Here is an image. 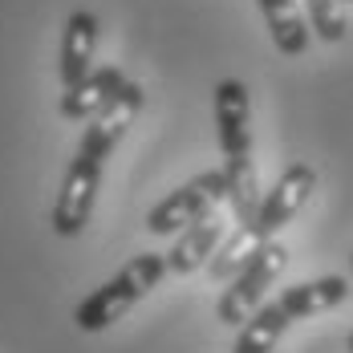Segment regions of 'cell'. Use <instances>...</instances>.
Here are the masks:
<instances>
[{"label":"cell","instance_id":"6da1fadb","mask_svg":"<svg viewBox=\"0 0 353 353\" xmlns=\"http://www.w3.org/2000/svg\"><path fill=\"white\" fill-rule=\"evenodd\" d=\"M139 110H142V85L139 81H126L114 94V102L98 118L85 122L81 142H77L70 167H65V179H61V191L53 199V212H49V228L61 240H73V236L85 232V223L94 215V203H98L102 167H106V159L114 154V146L126 139V130L134 126Z\"/></svg>","mask_w":353,"mask_h":353},{"label":"cell","instance_id":"7a4b0ae2","mask_svg":"<svg viewBox=\"0 0 353 353\" xmlns=\"http://www.w3.org/2000/svg\"><path fill=\"white\" fill-rule=\"evenodd\" d=\"M167 276V256L159 252H142L130 264H122L106 284H98L77 309H73V325L81 333H102L114 321H122L150 288H159V281Z\"/></svg>","mask_w":353,"mask_h":353},{"label":"cell","instance_id":"3957f363","mask_svg":"<svg viewBox=\"0 0 353 353\" xmlns=\"http://www.w3.org/2000/svg\"><path fill=\"white\" fill-rule=\"evenodd\" d=\"M284 264H288V248L268 240V244L244 264V272L223 288V296H219V305H215V317L223 321V325H232V329H240L260 305H268L264 296H268V288L276 284V276L284 272Z\"/></svg>","mask_w":353,"mask_h":353},{"label":"cell","instance_id":"277c9868","mask_svg":"<svg viewBox=\"0 0 353 353\" xmlns=\"http://www.w3.org/2000/svg\"><path fill=\"white\" fill-rule=\"evenodd\" d=\"M228 203V175L223 167L219 171H203L191 183H183L179 191H171L163 203H154L146 215V228L154 236H179L183 228H191L195 219H203L208 212Z\"/></svg>","mask_w":353,"mask_h":353},{"label":"cell","instance_id":"5b68a950","mask_svg":"<svg viewBox=\"0 0 353 353\" xmlns=\"http://www.w3.org/2000/svg\"><path fill=\"white\" fill-rule=\"evenodd\" d=\"M215 134L223 150V171H244L252 163V94L240 77H223L215 85Z\"/></svg>","mask_w":353,"mask_h":353},{"label":"cell","instance_id":"8992f818","mask_svg":"<svg viewBox=\"0 0 353 353\" xmlns=\"http://www.w3.org/2000/svg\"><path fill=\"white\" fill-rule=\"evenodd\" d=\"M313 191H317V171L309 167V163H292V167H284V175L264 191V199H260V212H256V232L264 236V240H272L276 232H281L284 223H292L301 208L313 199Z\"/></svg>","mask_w":353,"mask_h":353},{"label":"cell","instance_id":"52a82bcc","mask_svg":"<svg viewBox=\"0 0 353 353\" xmlns=\"http://www.w3.org/2000/svg\"><path fill=\"white\" fill-rule=\"evenodd\" d=\"M228 240V228H223V212L215 208L203 219H195L191 228H183L175 236V244L167 252V272L175 276H191L199 272L203 264H212V256L219 252V244Z\"/></svg>","mask_w":353,"mask_h":353},{"label":"cell","instance_id":"ba28073f","mask_svg":"<svg viewBox=\"0 0 353 353\" xmlns=\"http://www.w3.org/2000/svg\"><path fill=\"white\" fill-rule=\"evenodd\" d=\"M122 85H126V73L118 70V65L90 70L77 85H70V90L61 94V118H70V122H90V118H98V114L114 102V94H118Z\"/></svg>","mask_w":353,"mask_h":353},{"label":"cell","instance_id":"9c48e42d","mask_svg":"<svg viewBox=\"0 0 353 353\" xmlns=\"http://www.w3.org/2000/svg\"><path fill=\"white\" fill-rule=\"evenodd\" d=\"M94 49H98V17L77 8V12H70L65 37H61V81H65V90L94 70Z\"/></svg>","mask_w":353,"mask_h":353},{"label":"cell","instance_id":"30bf717a","mask_svg":"<svg viewBox=\"0 0 353 353\" xmlns=\"http://www.w3.org/2000/svg\"><path fill=\"white\" fill-rule=\"evenodd\" d=\"M345 296H350V281L345 276H317V281H301L292 288H284L276 301L284 305V313L292 321H309L317 313L337 309Z\"/></svg>","mask_w":353,"mask_h":353},{"label":"cell","instance_id":"8fae6325","mask_svg":"<svg viewBox=\"0 0 353 353\" xmlns=\"http://www.w3.org/2000/svg\"><path fill=\"white\" fill-rule=\"evenodd\" d=\"M260 12H264V25H268V37L272 45L281 49L284 57H301L309 49V21L301 12L296 0H256Z\"/></svg>","mask_w":353,"mask_h":353},{"label":"cell","instance_id":"7c38bea8","mask_svg":"<svg viewBox=\"0 0 353 353\" xmlns=\"http://www.w3.org/2000/svg\"><path fill=\"white\" fill-rule=\"evenodd\" d=\"M288 325H292V317L284 313V305L281 301H268V305H260V309L240 325L232 353H272Z\"/></svg>","mask_w":353,"mask_h":353},{"label":"cell","instance_id":"4fadbf2b","mask_svg":"<svg viewBox=\"0 0 353 353\" xmlns=\"http://www.w3.org/2000/svg\"><path fill=\"white\" fill-rule=\"evenodd\" d=\"M268 244L260 232H256V219L252 223H236V232L219 244V252L212 256V264H208V272H212L215 281H236L240 272H244V264L260 252V248Z\"/></svg>","mask_w":353,"mask_h":353},{"label":"cell","instance_id":"5bb4252c","mask_svg":"<svg viewBox=\"0 0 353 353\" xmlns=\"http://www.w3.org/2000/svg\"><path fill=\"white\" fill-rule=\"evenodd\" d=\"M301 4H305V12H309V29H313L321 41H329V45L345 41L350 21H345V4H341V0H301Z\"/></svg>","mask_w":353,"mask_h":353},{"label":"cell","instance_id":"9a60e30c","mask_svg":"<svg viewBox=\"0 0 353 353\" xmlns=\"http://www.w3.org/2000/svg\"><path fill=\"white\" fill-rule=\"evenodd\" d=\"M345 350H350V353H353V333H350V337H345Z\"/></svg>","mask_w":353,"mask_h":353},{"label":"cell","instance_id":"2e32d148","mask_svg":"<svg viewBox=\"0 0 353 353\" xmlns=\"http://www.w3.org/2000/svg\"><path fill=\"white\" fill-rule=\"evenodd\" d=\"M350 272H353V256H350Z\"/></svg>","mask_w":353,"mask_h":353},{"label":"cell","instance_id":"e0dca14e","mask_svg":"<svg viewBox=\"0 0 353 353\" xmlns=\"http://www.w3.org/2000/svg\"><path fill=\"white\" fill-rule=\"evenodd\" d=\"M341 4H353V0H341Z\"/></svg>","mask_w":353,"mask_h":353}]
</instances>
